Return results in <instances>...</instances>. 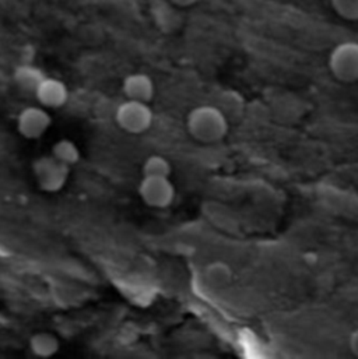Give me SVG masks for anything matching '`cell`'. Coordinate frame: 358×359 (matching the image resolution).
<instances>
[{"mask_svg":"<svg viewBox=\"0 0 358 359\" xmlns=\"http://www.w3.org/2000/svg\"><path fill=\"white\" fill-rule=\"evenodd\" d=\"M349 348H350L352 354L358 358V327L352 332V334L349 337Z\"/></svg>","mask_w":358,"mask_h":359,"instance_id":"2e32d148","label":"cell"},{"mask_svg":"<svg viewBox=\"0 0 358 359\" xmlns=\"http://www.w3.org/2000/svg\"><path fill=\"white\" fill-rule=\"evenodd\" d=\"M328 66L332 76L342 83L358 81V42L345 41L338 43L329 53Z\"/></svg>","mask_w":358,"mask_h":359,"instance_id":"7a4b0ae2","label":"cell"},{"mask_svg":"<svg viewBox=\"0 0 358 359\" xmlns=\"http://www.w3.org/2000/svg\"><path fill=\"white\" fill-rule=\"evenodd\" d=\"M28 346L31 353L39 358H51L55 354H58L60 348L58 337L49 332H39L32 334Z\"/></svg>","mask_w":358,"mask_h":359,"instance_id":"7c38bea8","label":"cell"},{"mask_svg":"<svg viewBox=\"0 0 358 359\" xmlns=\"http://www.w3.org/2000/svg\"><path fill=\"white\" fill-rule=\"evenodd\" d=\"M139 194L145 204L153 208H167L175 200V186L170 178L143 177Z\"/></svg>","mask_w":358,"mask_h":359,"instance_id":"5b68a950","label":"cell"},{"mask_svg":"<svg viewBox=\"0 0 358 359\" xmlns=\"http://www.w3.org/2000/svg\"><path fill=\"white\" fill-rule=\"evenodd\" d=\"M52 156L67 167H73L80 161V150L77 144L69 139L58 140L52 147Z\"/></svg>","mask_w":358,"mask_h":359,"instance_id":"4fadbf2b","label":"cell"},{"mask_svg":"<svg viewBox=\"0 0 358 359\" xmlns=\"http://www.w3.org/2000/svg\"><path fill=\"white\" fill-rule=\"evenodd\" d=\"M52 125V116L44 107H27L17 116V130L27 140L42 137Z\"/></svg>","mask_w":358,"mask_h":359,"instance_id":"8992f818","label":"cell"},{"mask_svg":"<svg viewBox=\"0 0 358 359\" xmlns=\"http://www.w3.org/2000/svg\"><path fill=\"white\" fill-rule=\"evenodd\" d=\"M32 172L41 190L56 193L62 190L69 180L70 167L58 161L52 154L37 158L32 164Z\"/></svg>","mask_w":358,"mask_h":359,"instance_id":"277c9868","label":"cell"},{"mask_svg":"<svg viewBox=\"0 0 358 359\" xmlns=\"http://www.w3.org/2000/svg\"><path fill=\"white\" fill-rule=\"evenodd\" d=\"M171 172H173V165L163 156H150L143 164V177L170 178Z\"/></svg>","mask_w":358,"mask_h":359,"instance_id":"5bb4252c","label":"cell"},{"mask_svg":"<svg viewBox=\"0 0 358 359\" xmlns=\"http://www.w3.org/2000/svg\"><path fill=\"white\" fill-rule=\"evenodd\" d=\"M186 129L196 142L216 144L228 135L230 122L221 108L216 105H199L189 112Z\"/></svg>","mask_w":358,"mask_h":359,"instance_id":"6da1fadb","label":"cell"},{"mask_svg":"<svg viewBox=\"0 0 358 359\" xmlns=\"http://www.w3.org/2000/svg\"><path fill=\"white\" fill-rule=\"evenodd\" d=\"M204 283L213 290H224L234 280V271L225 262H211L204 267L203 271Z\"/></svg>","mask_w":358,"mask_h":359,"instance_id":"30bf717a","label":"cell"},{"mask_svg":"<svg viewBox=\"0 0 358 359\" xmlns=\"http://www.w3.org/2000/svg\"><path fill=\"white\" fill-rule=\"evenodd\" d=\"M178 8L171 0H154L152 3L150 13L161 31L171 32L182 24Z\"/></svg>","mask_w":358,"mask_h":359,"instance_id":"9c48e42d","label":"cell"},{"mask_svg":"<svg viewBox=\"0 0 358 359\" xmlns=\"http://www.w3.org/2000/svg\"><path fill=\"white\" fill-rule=\"evenodd\" d=\"M177 7H189V6H193L196 4L199 0H171Z\"/></svg>","mask_w":358,"mask_h":359,"instance_id":"e0dca14e","label":"cell"},{"mask_svg":"<svg viewBox=\"0 0 358 359\" xmlns=\"http://www.w3.org/2000/svg\"><path fill=\"white\" fill-rule=\"evenodd\" d=\"M115 121L124 132L129 135H142L152 128L154 114L147 102L126 100L118 107Z\"/></svg>","mask_w":358,"mask_h":359,"instance_id":"3957f363","label":"cell"},{"mask_svg":"<svg viewBox=\"0 0 358 359\" xmlns=\"http://www.w3.org/2000/svg\"><path fill=\"white\" fill-rule=\"evenodd\" d=\"M34 95L41 107L46 109H58L66 105L69 100V90L63 81L46 76Z\"/></svg>","mask_w":358,"mask_h":359,"instance_id":"52a82bcc","label":"cell"},{"mask_svg":"<svg viewBox=\"0 0 358 359\" xmlns=\"http://www.w3.org/2000/svg\"><path fill=\"white\" fill-rule=\"evenodd\" d=\"M333 11L345 20L358 21V0H329Z\"/></svg>","mask_w":358,"mask_h":359,"instance_id":"9a60e30c","label":"cell"},{"mask_svg":"<svg viewBox=\"0 0 358 359\" xmlns=\"http://www.w3.org/2000/svg\"><path fill=\"white\" fill-rule=\"evenodd\" d=\"M46 74L37 66L22 65L18 66L14 72V83L24 93L35 94L39 84L45 80Z\"/></svg>","mask_w":358,"mask_h":359,"instance_id":"8fae6325","label":"cell"},{"mask_svg":"<svg viewBox=\"0 0 358 359\" xmlns=\"http://www.w3.org/2000/svg\"><path fill=\"white\" fill-rule=\"evenodd\" d=\"M124 94L128 100L150 102L156 94V86L153 79L145 73L129 74L122 84Z\"/></svg>","mask_w":358,"mask_h":359,"instance_id":"ba28073f","label":"cell"}]
</instances>
